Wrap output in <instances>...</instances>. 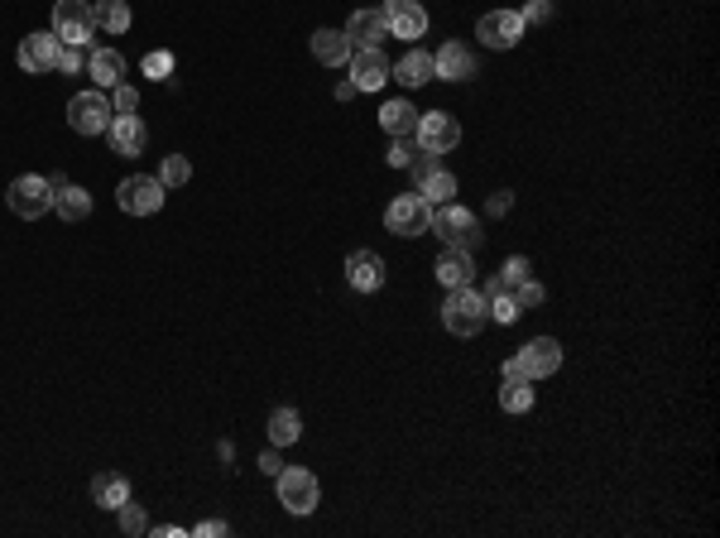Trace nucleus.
<instances>
[{
    "label": "nucleus",
    "instance_id": "3",
    "mask_svg": "<svg viewBox=\"0 0 720 538\" xmlns=\"http://www.w3.org/2000/svg\"><path fill=\"white\" fill-rule=\"evenodd\" d=\"M5 202H10V212L20 221H39L44 212H53V183L44 173H24V178H15L5 188Z\"/></svg>",
    "mask_w": 720,
    "mask_h": 538
},
{
    "label": "nucleus",
    "instance_id": "17",
    "mask_svg": "<svg viewBox=\"0 0 720 538\" xmlns=\"http://www.w3.org/2000/svg\"><path fill=\"white\" fill-rule=\"evenodd\" d=\"M106 135H111V149H116L120 159H135L149 145V130H144L140 116H116V121L106 125Z\"/></svg>",
    "mask_w": 720,
    "mask_h": 538
},
{
    "label": "nucleus",
    "instance_id": "39",
    "mask_svg": "<svg viewBox=\"0 0 720 538\" xmlns=\"http://www.w3.org/2000/svg\"><path fill=\"white\" fill-rule=\"evenodd\" d=\"M548 15H552V0H528L524 10H519V20H524V25H543Z\"/></svg>",
    "mask_w": 720,
    "mask_h": 538
},
{
    "label": "nucleus",
    "instance_id": "2",
    "mask_svg": "<svg viewBox=\"0 0 720 538\" xmlns=\"http://www.w3.org/2000/svg\"><path fill=\"white\" fill-rule=\"evenodd\" d=\"M432 236H442V245H452V250H476L480 245V221L476 212H466V207H456V202H442L437 212H432Z\"/></svg>",
    "mask_w": 720,
    "mask_h": 538
},
{
    "label": "nucleus",
    "instance_id": "26",
    "mask_svg": "<svg viewBox=\"0 0 720 538\" xmlns=\"http://www.w3.org/2000/svg\"><path fill=\"white\" fill-rule=\"evenodd\" d=\"M264 428H269V447H288V442L303 438V418H298V409H288V404L284 409H274Z\"/></svg>",
    "mask_w": 720,
    "mask_h": 538
},
{
    "label": "nucleus",
    "instance_id": "4",
    "mask_svg": "<svg viewBox=\"0 0 720 538\" xmlns=\"http://www.w3.org/2000/svg\"><path fill=\"white\" fill-rule=\"evenodd\" d=\"M164 197H168V188L154 173H130V178H120V188H116L120 212H130V217H154V212L164 207Z\"/></svg>",
    "mask_w": 720,
    "mask_h": 538
},
{
    "label": "nucleus",
    "instance_id": "19",
    "mask_svg": "<svg viewBox=\"0 0 720 538\" xmlns=\"http://www.w3.org/2000/svg\"><path fill=\"white\" fill-rule=\"evenodd\" d=\"M351 39H346V29H317L312 34V58L322 63V68H346L351 63Z\"/></svg>",
    "mask_w": 720,
    "mask_h": 538
},
{
    "label": "nucleus",
    "instance_id": "45",
    "mask_svg": "<svg viewBox=\"0 0 720 538\" xmlns=\"http://www.w3.org/2000/svg\"><path fill=\"white\" fill-rule=\"evenodd\" d=\"M154 538H188L183 529H173V524H164V529H154Z\"/></svg>",
    "mask_w": 720,
    "mask_h": 538
},
{
    "label": "nucleus",
    "instance_id": "21",
    "mask_svg": "<svg viewBox=\"0 0 720 538\" xmlns=\"http://www.w3.org/2000/svg\"><path fill=\"white\" fill-rule=\"evenodd\" d=\"M53 212L63 221H87L92 217V193L82 183H63V188H53Z\"/></svg>",
    "mask_w": 720,
    "mask_h": 538
},
{
    "label": "nucleus",
    "instance_id": "23",
    "mask_svg": "<svg viewBox=\"0 0 720 538\" xmlns=\"http://www.w3.org/2000/svg\"><path fill=\"white\" fill-rule=\"evenodd\" d=\"M437 279L447 284V289H461V284H471L476 279V260H471V250H442V260H437Z\"/></svg>",
    "mask_w": 720,
    "mask_h": 538
},
{
    "label": "nucleus",
    "instance_id": "41",
    "mask_svg": "<svg viewBox=\"0 0 720 538\" xmlns=\"http://www.w3.org/2000/svg\"><path fill=\"white\" fill-rule=\"evenodd\" d=\"M221 534H231L226 519H207V524H197V538H221Z\"/></svg>",
    "mask_w": 720,
    "mask_h": 538
},
{
    "label": "nucleus",
    "instance_id": "11",
    "mask_svg": "<svg viewBox=\"0 0 720 538\" xmlns=\"http://www.w3.org/2000/svg\"><path fill=\"white\" fill-rule=\"evenodd\" d=\"M58 49H63V39L53 34V29H34V34H24L20 39V68L24 73H48L53 63H58Z\"/></svg>",
    "mask_w": 720,
    "mask_h": 538
},
{
    "label": "nucleus",
    "instance_id": "35",
    "mask_svg": "<svg viewBox=\"0 0 720 538\" xmlns=\"http://www.w3.org/2000/svg\"><path fill=\"white\" fill-rule=\"evenodd\" d=\"M418 140H413V135H399V140H394V149H389V164H394V169H408V164H413V159H418Z\"/></svg>",
    "mask_w": 720,
    "mask_h": 538
},
{
    "label": "nucleus",
    "instance_id": "27",
    "mask_svg": "<svg viewBox=\"0 0 720 538\" xmlns=\"http://www.w3.org/2000/svg\"><path fill=\"white\" fill-rule=\"evenodd\" d=\"M92 20L106 34H125L130 29V5L125 0H92Z\"/></svg>",
    "mask_w": 720,
    "mask_h": 538
},
{
    "label": "nucleus",
    "instance_id": "37",
    "mask_svg": "<svg viewBox=\"0 0 720 538\" xmlns=\"http://www.w3.org/2000/svg\"><path fill=\"white\" fill-rule=\"evenodd\" d=\"M173 73V53H149V58H144V77H154V82H159V77H168Z\"/></svg>",
    "mask_w": 720,
    "mask_h": 538
},
{
    "label": "nucleus",
    "instance_id": "16",
    "mask_svg": "<svg viewBox=\"0 0 720 538\" xmlns=\"http://www.w3.org/2000/svg\"><path fill=\"white\" fill-rule=\"evenodd\" d=\"M384 34H389L384 10H356V15L346 20V39H351V49H380Z\"/></svg>",
    "mask_w": 720,
    "mask_h": 538
},
{
    "label": "nucleus",
    "instance_id": "12",
    "mask_svg": "<svg viewBox=\"0 0 720 538\" xmlns=\"http://www.w3.org/2000/svg\"><path fill=\"white\" fill-rule=\"evenodd\" d=\"M384 20H389V34L408 39V44L428 34V10L418 0H384Z\"/></svg>",
    "mask_w": 720,
    "mask_h": 538
},
{
    "label": "nucleus",
    "instance_id": "44",
    "mask_svg": "<svg viewBox=\"0 0 720 538\" xmlns=\"http://www.w3.org/2000/svg\"><path fill=\"white\" fill-rule=\"evenodd\" d=\"M509 202H514V197H509V193H490V212L500 217V212H509Z\"/></svg>",
    "mask_w": 720,
    "mask_h": 538
},
{
    "label": "nucleus",
    "instance_id": "42",
    "mask_svg": "<svg viewBox=\"0 0 720 538\" xmlns=\"http://www.w3.org/2000/svg\"><path fill=\"white\" fill-rule=\"evenodd\" d=\"M260 471H264V476H279V471H284V457H279V452L269 447V452L260 457Z\"/></svg>",
    "mask_w": 720,
    "mask_h": 538
},
{
    "label": "nucleus",
    "instance_id": "15",
    "mask_svg": "<svg viewBox=\"0 0 720 538\" xmlns=\"http://www.w3.org/2000/svg\"><path fill=\"white\" fill-rule=\"evenodd\" d=\"M519 361H524L528 380L538 385V380H548V375H557V370H562V346L552 342V337H533V342H524Z\"/></svg>",
    "mask_w": 720,
    "mask_h": 538
},
{
    "label": "nucleus",
    "instance_id": "36",
    "mask_svg": "<svg viewBox=\"0 0 720 538\" xmlns=\"http://www.w3.org/2000/svg\"><path fill=\"white\" fill-rule=\"evenodd\" d=\"M543 284H538V279H524V284H514V303H519V308H538V303H543Z\"/></svg>",
    "mask_w": 720,
    "mask_h": 538
},
{
    "label": "nucleus",
    "instance_id": "20",
    "mask_svg": "<svg viewBox=\"0 0 720 538\" xmlns=\"http://www.w3.org/2000/svg\"><path fill=\"white\" fill-rule=\"evenodd\" d=\"M87 77H92L101 92H111L116 82H125V58L116 49H92L87 53Z\"/></svg>",
    "mask_w": 720,
    "mask_h": 538
},
{
    "label": "nucleus",
    "instance_id": "34",
    "mask_svg": "<svg viewBox=\"0 0 720 538\" xmlns=\"http://www.w3.org/2000/svg\"><path fill=\"white\" fill-rule=\"evenodd\" d=\"M111 92H116V101H111V111H116V116H135V111H140V92H135L130 82H116Z\"/></svg>",
    "mask_w": 720,
    "mask_h": 538
},
{
    "label": "nucleus",
    "instance_id": "30",
    "mask_svg": "<svg viewBox=\"0 0 720 538\" xmlns=\"http://www.w3.org/2000/svg\"><path fill=\"white\" fill-rule=\"evenodd\" d=\"M154 178H159L164 188H183V183L192 178V164L183 159V154H168L164 164H159V173H154Z\"/></svg>",
    "mask_w": 720,
    "mask_h": 538
},
{
    "label": "nucleus",
    "instance_id": "28",
    "mask_svg": "<svg viewBox=\"0 0 720 538\" xmlns=\"http://www.w3.org/2000/svg\"><path fill=\"white\" fill-rule=\"evenodd\" d=\"M418 197L428 202V207H442V202H456V178L447 169H432L423 183H418Z\"/></svg>",
    "mask_w": 720,
    "mask_h": 538
},
{
    "label": "nucleus",
    "instance_id": "5",
    "mask_svg": "<svg viewBox=\"0 0 720 538\" xmlns=\"http://www.w3.org/2000/svg\"><path fill=\"white\" fill-rule=\"evenodd\" d=\"M116 121V111H111V97L92 87V92H77L68 101V125L77 135H106V125Z\"/></svg>",
    "mask_w": 720,
    "mask_h": 538
},
{
    "label": "nucleus",
    "instance_id": "13",
    "mask_svg": "<svg viewBox=\"0 0 720 538\" xmlns=\"http://www.w3.org/2000/svg\"><path fill=\"white\" fill-rule=\"evenodd\" d=\"M389 58L384 49H356L351 53V82H356V92H380L384 82H389Z\"/></svg>",
    "mask_w": 720,
    "mask_h": 538
},
{
    "label": "nucleus",
    "instance_id": "1",
    "mask_svg": "<svg viewBox=\"0 0 720 538\" xmlns=\"http://www.w3.org/2000/svg\"><path fill=\"white\" fill-rule=\"evenodd\" d=\"M485 294H476L471 284H461V289H447V303H442V327L452 332V337H476L480 327H485Z\"/></svg>",
    "mask_w": 720,
    "mask_h": 538
},
{
    "label": "nucleus",
    "instance_id": "9",
    "mask_svg": "<svg viewBox=\"0 0 720 538\" xmlns=\"http://www.w3.org/2000/svg\"><path fill=\"white\" fill-rule=\"evenodd\" d=\"M413 140L428 149V154H452V149L461 145V121H456L452 111H428V116H418Z\"/></svg>",
    "mask_w": 720,
    "mask_h": 538
},
{
    "label": "nucleus",
    "instance_id": "14",
    "mask_svg": "<svg viewBox=\"0 0 720 538\" xmlns=\"http://www.w3.org/2000/svg\"><path fill=\"white\" fill-rule=\"evenodd\" d=\"M346 284H351L356 294L384 289V260L375 250H351V255H346Z\"/></svg>",
    "mask_w": 720,
    "mask_h": 538
},
{
    "label": "nucleus",
    "instance_id": "10",
    "mask_svg": "<svg viewBox=\"0 0 720 538\" xmlns=\"http://www.w3.org/2000/svg\"><path fill=\"white\" fill-rule=\"evenodd\" d=\"M476 39L485 44V49H514V44L524 39V20H519V10H490V15H480Z\"/></svg>",
    "mask_w": 720,
    "mask_h": 538
},
{
    "label": "nucleus",
    "instance_id": "38",
    "mask_svg": "<svg viewBox=\"0 0 720 538\" xmlns=\"http://www.w3.org/2000/svg\"><path fill=\"white\" fill-rule=\"evenodd\" d=\"M524 279H528V260H524V255H509V260H504L500 284L509 289V284H524Z\"/></svg>",
    "mask_w": 720,
    "mask_h": 538
},
{
    "label": "nucleus",
    "instance_id": "6",
    "mask_svg": "<svg viewBox=\"0 0 720 538\" xmlns=\"http://www.w3.org/2000/svg\"><path fill=\"white\" fill-rule=\"evenodd\" d=\"M53 34L63 44H77L87 49L96 34V20H92V5L87 0H53Z\"/></svg>",
    "mask_w": 720,
    "mask_h": 538
},
{
    "label": "nucleus",
    "instance_id": "29",
    "mask_svg": "<svg viewBox=\"0 0 720 538\" xmlns=\"http://www.w3.org/2000/svg\"><path fill=\"white\" fill-rule=\"evenodd\" d=\"M500 409L504 414H528L533 409V380H504Z\"/></svg>",
    "mask_w": 720,
    "mask_h": 538
},
{
    "label": "nucleus",
    "instance_id": "31",
    "mask_svg": "<svg viewBox=\"0 0 720 538\" xmlns=\"http://www.w3.org/2000/svg\"><path fill=\"white\" fill-rule=\"evenodd\" d=\"M485 313H490L495 322H504V327H509V322H519V313H524V308L514 303V294H509V289H500V294L485 298Z\"/></svg>",
    "mask_w": 720,
    "mask_h": 538
},
{
    "label": "nucleus",
    "instance_id": "33",
    "mask_svg": "<svg viewBox=\"0 0 720 538\" xmlns=\"http://www.w3.org/2000/svg\"><path fill=\"white\" fill-rule=\"evenodd\" d=\"M53 68H58V73H68V77H77L82 68H87V49H77V44H63Z\"/></svg>",
    "mask_w": 720,
    "mask_h": 538
},
{
    "label": "nucleus",
    "instance_id": "7",
    "mask_svg": "<svg viewBox=\"0 0 720 538\" xmlns=\"http://www.w3.org/2000/svg\"><path fill=\"white\" fill-rule=\"evenodd\" d=\"M384 226H389L394 236H423L432 226V207L418 193H404L384 207Z\"/></svg>",
    "mask_w": 720,
    "mask_h": 538
},
{
    "label": "nucleus",
    "instance_id": "25",
    "mask_svg": "<svg viewBox=\"0 0 720 538\" xmlns=\"http://www.w3.org/2000/svg\"><path fill=\"white\" fill-rule=\"evenodd\" d=\"M92 500L101 505V510H120V505L130 500V481L116 476V471H101V476L92 481Z\"/></svg>",
    "mask_w": 720,
    "mask_h": 538
},
{
    "label": "nucleus",
    "instance_id": "24",
    "mask_svg": "<svg viewBox=\"0 0 720 538\" xmlns=\"http://www.w3.org/2000/svg\"><path fill=\"white\" fill-rule=\"evenodd\" d=\"M418 116H423V111H418L413 101H384L380 130L384 135H394V140H399V135H413V130H418Z\"/></svg>",
    "mask_w": 720,
    "mask_h": 538
},
{
    "label": "nucleus",
    "instance_id": "18",
    "mask_svg": "<svg viewBox=\"0 0 720 538\" xmlns=\"http://www.w3.org/2000/svg\"><path fill=\"white\" fill-rule=\"evenodd\" d=\"M432 68H437V77L442 82H466V77H476V53L461 49V44H442V49L432 53Z\"/></svg>",
    "mask_w": 720,
    "mask_h": 538
},
{
    "label": "nucleus",
    "instance_id": "40",
    "mask_svg": "<svg viewBox=\"0 0 720 538\" xmlns=\"http://www.w3.org/2000/svg\"><path fill=\"white\" fill-rule=\"evenodd\" d=\"M432 169H442V164H437V154H428V149H418V159L408 164V173H413V183H423V178H428Z\"/></svg>",
    "mask_w": 720,
    "mask_h": 538
},
{
    "label": "nucleus",
    "instance_id": "32",
    "mask_svg": "<svg viewBox=\"0 0 720 538\" xmlns=\"http://www.w3.org/2000/svg\"><path fill=\"white\" fill-rule=\"evenodd\" d=\"M116 514H120V529H125L130 538H144V534H149V514H144L135 500H125Z\"/></svg>",
    "mask_w": 720,
    "mask_h": 538
},
{
    "label": "nucleus",
    "instance_id": "43",
    "mask_svg": "<svg viewBox=\"0 0 720 538\" xmlns=\"http://www.w3.org/2000/svg\"><path fill=\"white\" fill-rule=\"evenodd\" d=\"M504 380H528V370H524V361H519V356H509V361H504Z\"/></svg>",
    "mask_w": 720,
    "mask_h": 538
},
{
    "label": "nucleus",
    "instance_id": "22",
    "mask_svg": "<svg viewBox=\"0 0 720 538\" xmlns=\"http://www.w3.org/2000/svg\"><path fill=\"white\" fill-rule=\"evenodd\" d=\"M389 77H394V82H404V87H423V82H432V77H437V68H432V53L408 49L404 58L389 68Z\"/></svg>",
    "mask_w": 720,
    "mask_h": 538
},
{
    "label": "nucleus",
    "instance_id": "8",
    "mask_svg": "<svg viewBox=\"0 0 720 538\" xmlns=\"http://www.w3.org/2000/svg\"><path fill=\"white\" fill-rule=\"evenodd\" d=\"M274 481H279V500H284L288 514H312L317 510V476H312L308 466H284Z\"/></svg>",
    "mask_w": 720,
    "mask_h": 538
}]
</instances>
